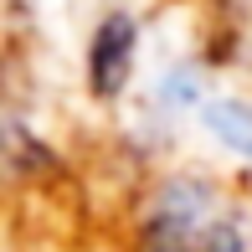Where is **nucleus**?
Returning a JSON list of instances; mask_svg holds the SVG:
<instances>
[{"instance_id": "f257e3e1", "label": "nucleus", "mask_w": 252, "mask_h": 252, "mask_svg": "<svg viewBox=\"0 0 252 252\" xmlns=\"http://www.w3.org/2000/svg\"><path fill=\"white\" fill-rule=\"evenodd\" d=\"M139 252H247V232L201 180H170L144 206Z\"/></svg>"}, {"instance_id": "f03ea898", "label": "nucleus", "mask_w": 252, "mask_h": 252, "mask_svg": "<svg viewBox=\"0 0 252 252\" xmlns=\"http://www.w3.org/2000/svg\"><path fill=\"white\" fill-rule=\"evenodd\" d=\"M134 47H139V31H134V21L119 16V10L93 31V41H88V83H93L98 98H113L124 83H129Z\"/></svg>"}, {"instance_id": "7ed1b4c3", "label": "nucleus", "mask_w": 252, "mask_h": 252, "mask_svg": "<svg viewBox=\"0 0 252 252\" xmlns=\"http://www.w3.org/2000/svg\"><path fill=\"white\" fill-rule=\"evenodd\" d=\"M206 129H211L226 150L252 159V108H242V103H211V108H206Z\"/></svg>"}]
</instances>
